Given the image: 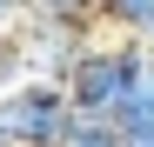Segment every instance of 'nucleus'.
I'll use <instances>...</instances> for the list:
<instances>
[{"mask_svg": "<svg viewBox=\"0 0 154 147\" xmlns=\"http://www.w3.org/2000/svg\"><path fill=\"white\" fill-rule=\"evenodd\" d=\"M147 47L141 40H127V34H94L87 40V54L74 60V74H67V100H74V114L81 120H114V107L127 100V87L147 74Z\"/></svg>", "mask_w": 154, "mask_h": 147, "instance_id": "obj_1", "label": "nucleus"}, {"mask_svg": "<svg viewBox=\"0 0 154 147\" xmlns=\"http://www.w3.org/2000/svg\"><path fill=\"white\" fill-rule=\"evenodd\" d=\"M81 114H74L60 80L27 74L14 94H0V147H67Z\"/></svg>", "mask_w": 154, "mask_h": 147, "instance_id": "obj_2", "label": "nucleus"}, {"mask_svg": "<svg viewBox=\"0 0 154 147\" xmlns=\"http://www.w3.org/2000/svg\"><path fill=\"white\" fill-rule=\"evenodd\" d=\"M20 54H27V74H40V80H60L67 87V74H74V60L87 54V27H60V20H40V14H27L20 20Z\"/></svg>", "mask_w": 154, "mask_h": 147, "instance_id": "obj_3", "label": "nucleus"}, {"mask_svg": "<svg viewBox=\"0 0 154 147\" xmlns=\"http://www.w3.org/2000/svg\"><path fill=\"white\" fill-rule=\"evenodd\" d=\"M114 127H121V134H154V60H147L141 80L127 87V100L114 107Z\"/></svg>", "mask_w": 154, "mask_h": 147, "instance_id": "obj_4", "label": "nucleus"}, {"mask_svg": "<svg viewBox=\"0 0 154 147\" xmlns=\"http://www.w3.org/2000/svg\"><path fill=\"white\" fill-rule=\"evenodd\" d=\"M100 27H107V34H127V40H147L154 0H100Z\"/></svg>", "mask_w": 154, "mask_h": 147, "instance_id": "obj_5", "label": "nucleus"}, {"mask_svg": "<svg viewBox=\"0 0 154 147\" xmlns=\"http://www.w3.org/2000/svg\"><path fill=\"white\" fill-rule=\"evenodd\" d=\"M40 20H60V27H100V0H34Z\"/></svg>", "mask_w": 154, "mask_h": 147, "instance_id": "obj_6", "label": "nucleus"}, {"mask_svg": "<svg viewBox=\"0 0 154 147\" xmlns=\"http://www.w3.org/2000/svg\"><path fill=\"white\" fill-rule=\"evenodd\" d=\"M67 147H121V127H114V120H81Z\"/></svg>", "mask_w": 154, "mask_h": 147, "instance_id": "obj_7", "label": "nucleus"}, {"mask_svg": "<svg viewBox=\"0 0 154 147\" xmlns=\"http://www.w3.org/2000/svg\"><path fill=\"white\" fill-rule=\"evenodd\" d=\"M27 14H34V0H0V34H14Z\"/></svg>", "mask_w": 154, "mask_h": 147, "instance_id": "obj_8", "label": "nucleus"}, {"mask_svg": "<svg viewBox=\"0 0 154 147\" xmlns=\"http://www.w3.org/2000/svg\"><path fill=\"white\" fill-rule=\"evenodd\" d=\"M121 147H154V134H121Z\"/></svg>", "mask_w": 154, "mask_h": 147, "instance_id": "obj_9", "label": "nucleus"}]
</instances>
